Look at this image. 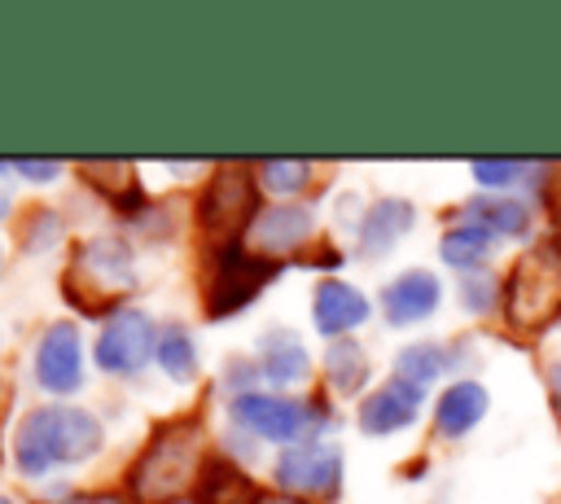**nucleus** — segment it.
I'll return each mask as SVG.
<instances>
[{
    "mask_svg": "<svg viewBox=\"0 0 561 504\" xmlns=\"http://www.w3.org/2000/svg\"><path fill=\"white\" fill-rule=\"evenodd\" d=\"M101 421L83 408L44 403L31 408L13 434V460L26 478H44L57 465H83L101 447Z\"/></svg>",
    "mask_w": 561,
    "mask_h": 504,
    "instance_id": "obj_1",
    "label": "nucleus"
},
{
    "mask_svg": "<svg viewBox=\"0 0 561 504\" xmlns=\"http://www.w3.org/2000/svg\"><path fill=\"white\" fill-rule=\"evenodd\" d=\"M202 447H206V443H202V425H197L193 416H184V421H162V425L149 434L140 460H136V469H131V491H136V500H140V504H171L175 495H184L188 486H197V473H202V465H206V451H202Z\"/></svg>",
    "mask_w": 561,
    "mask_h": 504,
    "instance_id": "obj_2",
    "label": "nucleus"
},
{
    "mask_svg": "<svg viewBox=\"0 0 561 504\" xmlns=\"http://www.w3.org/2000/svg\"><path fill=\"white\" fill-rule=\"evenodd\" d=\"M259 215V175L241 162H219L197 193V228L206 245L241 241Z\"/></svg>",
    "mask_w": 561,
    "mask_h": 504,
    "instance_id": "obj_3",
    "label": "nucleus"
},
{
    "mask_svg": "<svg viewBox=\"0 0 561 504\" xmlns=\"http://www.w3.org/2000/svg\"><path fill=\"white\" fill-rule=\"evenodd\" d=\"M210 259V276H206V316L224 320L241 307H250L263 285L280 272V259H267L259 250H245V241H228V245H206Z\"/></svg>",
    "mask_w": 561,
    "mask_h": 504,
    "instance_id": "obj_4",
    "label": "nucleus"
},
{
    "mask_svg": "<svg viewBox=\"0 0 561 504\" xmlns=\"http://www.w3.org/2000/svg\"><path fill=\"white\" fill-rule=\"evenodd\" d=\"M131 280H136V272H131V250H127V241H118V237H96V241H88V245L75 250V267H66L61 294H66V302H75L83 316H92V294H88V289H96V298L110 307L123 289H131Z\"/></svg>",
    "mask_w": 561,
    "mask_h": 504,
    "instance_id": "obj_5",
    "label": "nucleus"
},
{
    "mask_svg": "<svg viewBox=\"0 0 561 504\" xmlns=\"http://www.w3.org/2000/svg\"><path fill=\"white\" fill-rule=\"evenodd\" d=\"M329 412L320 403H302V399H289V394H237L232 399V421L245 425L250 434L259 438H272V443H298L307 429H320L316 421H324Z\"/></svg>",
    "mask_w": 561,
    "mask_h": 504,
    "instance_id": "obj_6",
    "label": "nucleus"
},
{
    "mask_svg": "<svg viewBox=\"0 0 561 504\" xmlns=\"http://www.w3.org/2000/svg\"><path fill=\"white\" fill-rule=\"evenodd\" d=\"M561 311V259L552 250H530L508 280V316L517 324H548Z\"/></svg>",
    "mask_w": 561,
    "mask_h": 504,
    "instance_id": "obj_7",
    "label": "nucleus"
},
{
    "mask_svg": "<svg viewBox=\"0 0 561 504\" xmlns=\"http://www.w3.org/2000/svg\"><path fill=\"white\" fill-rule=\"evenodd\" d=\"M149 355H158V329L145 311H118L110 316V324L96 337V364L101 373L114 377H131L149 364Z\"/></svg>",
    "mask_w": 561,
    "mask_h": 504,
    "instance_id": "obj_8",
    "label": "nucleus"
},
{
    "mask_svg": "<svg viewBox=\"0 0 561 504\" xmlns=\"http://www.w3.org/2000/svg\"><path fill=\"white\" fill-rule=\"evenodd\" d=\"M276 486L294 491V495H320V500H337L342 486V451L329 443H302L280 451L276 460Z\"/></svg>",
    "mask_w": 561,
    "mask_h": 504,
    "instance_id": "obj_9",
    "label": "nucleus"
},
{
    "mask_svg": "<svg viewBox=\"0 0 561 504\" xmlns=\"http://www.w3.org/2000/svg\"><path fill=\"white\" fill-rule=\"evenodd\" d=\"M35 381L53 394H70L83 381V346H79V329L70 320H57L44 329L39 351H35Z\"/></svg>",
    "mask_w": 561,
    "mask_h": 504,
    "instance_id": "obj_10",
    "label": "nucleus"
},
{
    "mask_svg": "<svg viewBox=\"0 0 561 504\" xmlns=\"http://www.w3.org/2000/svg\"><path fill=\"white\" fill-rule=\"evenodd\" d=\"M421 399L425 390L416 381H386L381 390H373L364 403H359V429L364 434H394V429H408L421 412Z\"/></svg>",
    "mask_w": 561,
    "mask_h": 504,
    "instance_id": "obj_11",
    "label": "nucleus"
},
{
    "mask_svg": "<svg viewBox=\"0 0 561 504\" xmlns=\"http://www.w3.org/2000/svg\"><path fill=\"white\" fill-rule=\"evenodd\" d=\"M438 298H443L438 276L425 272V267H412V272L394 276L381 289V311H386L390 324H416V320H425L438 307Z\"/></svg>",
    "mask_w": 561,
    "mask_h": 504,
    "instance_id": "obj_12",
    "label": "nucleus"
},
{
    "mask_svg": "<svg viewBox=\"0 0 561 504\" xmlns=\"http://www.w3.org/2000/svg\"><path fill=\"white\" fill-rule=\"evenodd\" d=\"M311 316H316V329L324 337H342L368 320V298L346 280H320L316 298H311Z\"/></svg>",
    "mask_w": 561,
    "mask_h": 504,
    "instance_id": "obj_13",
    "label": "nucleus"
},
{
    "mask_svg": "<svg viewBox=\"0 0 561 504\" xmlns=\"http://www.w3.org/2000/svg\"><path fill=\"white\" fill-rule=\"evenodd\" d=\"M79 175H83L92 188H101V193L110 197V206H114L123 219H140V215H145L149 197H145L140 180L131 175L127 162H118V158H110V162H92V158H83V162H79Z\"/></svg>",
    "mask_w": 561,
    "mask_h": 504,
    "instance_id": "obj_14",
    "label": "nucleus"
},
{
    "mask_svg": "<svg viewBox=\"0 0 561 504\" xmlns=\"http://www.w3.org/2000/svg\"><path fill=\"white\" fill-rule=\"evenodd\" d=\"M311 228H316L311 206H276V210H263V215L254 219L250 241H254V250H259V254L276 259L280 250L302 245V241L311 237Z\"/></svg>",
    "mask_w": 561,
    "mask_h": 504,
    "instance_id": "obj_15",
    "label": "nucleus"
},
{
    "mask_svg": "<svg viewBox=\"0 0 561 504\" xmlns=\"http://www.w3.org/2000/svg\"><path fill=\"white\" fill-rule=\"evenodd\" d=\"M197 504H259V486L228 460V456H206L197 486H193Z\"/></svg>",
    "mask_w": 561,
    "mask_h": 504,
    "instance_id": "obj_16",
    "label": "nucleus"
},
{
    "mask_svg": "<svg viewBox=\"0 0 561 504\" xmlns=\"http://www.w3.org/2000/svg\"><path fill=\"white\" fill-rule=\"evenodd\" d=\"M259 355H263V359H259L263 377L276 381V386H294V381H302L307 368H311L307 346H302V337H298L294 329H267Z\"/></svg>",
    "mask_w": 561,
    "mask_h": 504,
    "instance_id": "obj_17",
    "label": "nucleus"
},
{
    "mask_svg": "<svg viewBox=\"0 0 561 504\" xmlns=\"http://www.w3.org/2000/svg\"><path fill=\"white\" fill-rule=\"evenodd\" d=\"M412 206L403 197H381L368 206L364 224H359V250L364 254H390V245L412 228Z\"/></svg>",
    "mask_w": 561,
    "mask_h": 504,
    "instance_id": "obj_18",
    "label": "nucleus"
},
{
    "mask_svg": "<svg viewBox=\"0 0 561 504\" xmlns=\"http://www.w3.org/2000/svg\"><path fill=\"white\" fill-rule=\"evenodd\" d=\"M482 416H486V390H482L478 381H456L451 390H443L438 412H434L438 434H447V438L469 434V429H473Z\"/></svg>",
    "mask_w": 561,
    "mask_h": 504,
    "instance_id": "obj_19",
    "label": "nucleus"
},
{
    "mask_svg": "<svg viewBox=\"0 0 561 504\" xmlns=\"http://www.w3.org/2000/svg\"><path fill=\"white\" fill-rule=\"evenodd\" d=\"M324 377H329L333 390L355 394L368 381V355H364V346L351 342V337H333L329 351H324Z\"/></svg>",
    "mask_w": 561,
    "mask_h": 504,
    "instance_id": "obj_20",
    "label": "nucleus"
},
{
    "mask_svg": "<svg viewBox=\"0 0 561 504\" xmlns=\"http://www.w3.org/2000/svg\"><path fill=\"white\" fill-rule=\"evenodd\" d=\"M158 364H162V373L171 377V381H180V386H188L193 377H197V346H193V333L184 329V324H167L162 333H158V355H153Z\"/></svg>",
    "mask_w": 561,
    "mask_h": 504,
    "instance_id": "obj_21",
    "label": "nucleus"
},
{
    "mask_svg": "<svg viewBox=\"0 0 561 504\" xmlns=\"http://www.w3.org/2000/svg\"><path fill=\"white\" fill-rule=\"evenodd\" d=\"M465 210L486 232H504V237H526L530 232V210L522 202H513V197H473Z\"/></svg>",
    "mask_w": 561,
    "mask_h": 504,
    "instance_id": "obj_22",
    "label": "nucleus"
},
{
    "mask_svg": "<svg viewBox=\"0 0 561 504\" xmlns=\"http://www.w3.org/2000/svg\"><path fill=\"white\" fill-rule=\"evenodd\" d=\"M451 364H456V355H451L447 346H438V342H416V346L399 351V364H394V373H399L403 381H416V386H425V381L443 377Z\"/></svg>",
    "mask_w": 561,
    "mask_h": 504,
    "instance_id": "obj_23",
    "label": "nucleus"
},
{
    "mask_svg": "<svg viewBox=\"0 0 561 504\" xmlns=\"http://www.w3.org/2000/svg\"><path fill=\"white\" fill-rule=\"evenodd\" d=\"M491 254V232L482 224H456L447 237H443V259L451 267H478L482 259Z\"/></svg>",
    "mask_w": 561,
    "mask_h": 504,
    "instance_id": "obj_24",
    "label": "nucleus"
},
{
    "mask_svg": "<svg viewBox=\"0 0 561 504\" xmlns=\"http://www.w3.org/2000/svg\"><path fill=\"white\" fill-rule=\"evenodd\" d=\"M259 180L272 193H298L311 180V162H302V158H272V162H259Z\"/></svg>",
    "mask_w": 561,
    "mask_h": 504,
    "instance_id": "obj_25",
    "label": "nucleus"
},
{
    "mask_svg": "<svg viewBox=\"0 0 561 504\" xmlns=\"http://www.w3.org/2000/svg\"><path fill=\"white\" fill-rule=\"evenodd\" d=\"M469 171H473V180H478V184L500 188V184H517V180L535 175V162H495V158H478Z\"/></svg>",
    "mask_w": 561,
    "mask_h": 504,
    "instance_id": "obj_26",
    "label": "nucleus"
},
{
    "mask_svg": "<svg viewBox=\"0 0 561 504\" xmlns=\"http://www.w3.org/2000/svg\"><path fill=\"white\" fill-rule=\"evenodd\" d=\"M57 237V215L53 210H31V219L22 224V245L26 250H44Z\"/></svg>",
    "mask_w": 561,
    "mask_h": 504,
    "instance_id": "obj_27",
    "label": "nucleus"
},
{
    "mask_svg": "<svg viewBox=\"0 0 561 504\" xmlns=\"http://www.w3.org/2000/svg\"><path fill=\"white\" fill-rule=\"evenodd\" d=\"M460 302H465L469 311H491V302H495V280H491V276H465Z\"/></svg>",
    "mask_w": 561,
    "mask_h": 504,
    "instance_id": "obj_28",
    "label": "nucleus"
},
{
    "mask_svg": "<svg viewBox=\"0 0 561 504\" xmlns=\"http://www.w3.org/2000/svg\"><path fill=\"white\" fill-rule=\"evenodd\" d=\"M13 171H22V175L35 180V184H48V180L61 175V162H57V158H13Z\"/></svg>",
    "mask_w": 561,
    "mask_h": 504,
    "instance_id": "obj_29",
    "label": "nucleus"
},
{
    "mask_svg": "<svg viewBox=\"0 0 561 504\" xmlns=\"http://www.w3.org/2000/svg\"><path fill=\"white\" fill-rule=\"evenodd\" d=\"M61 504H123L118 495H96V491H88V495H66Z\"/></svg>",
    "mask_w": 561,
    "mask_h": 504,
    "instance_id": "obj_30",
    "label": "nucleus"
},
{
    "mask_svg": "<svg viewBox=\"0 0 561 504\" xmlns=\"http://www.w3.org/2000/svg\"><path fill=\"white\" fill-rule=\"evenodd\" d=\"M548 381H552V403H557V412H561V364H552Z\"/></svg>",
    "mask_w": 561,
    "mask_h": 504,
    "instance_id": "obj_31",
    "label": "nucleus"
},
{
    "mask_svg": "<svg viewBox=\"0 0 561 504\" xmlns=\"http://www.w3.org/2000/svg\"><path fill=\"white\" fill-rule=\"evenodd\" d=\"M4 167H13V162H4V158H0V175H4ZM4 215H9V188L0 184V219H4Z\"/></svg>",
    "mask_w": 561,
    "mask_h": 504,
    "instance_id": "obj_32",
    "label": "nucleus"
},
{
    "mask_svg": "<svg viewBox=\"0 0 561 504\" xmlns=\"http://www.w3.org/2000/svg\"><path fill=\"white\" fill-rule=\"evenodd\" d=\"M259 504H302V500H294V495H263Z\"/></svg>",
    "mask_w": 561,
    "mask_h": 504,
    "instance_id": "obj_33",
    "label": "nucleus"
},
{
    "mask_svg": "<svg viewBox=\"0 0 561 504\" xmlns=\"http://www.w3.org/2000/svg\"><path fill=\"white\" fill-rule=\"evenodd\" d=\"M0 504H18V500H13V495H0Z\"/></svg>",
    "mask_w": 561,
    "mask_h": 504,
    "instance_id": "obj_34",
    "label": "nucleus"
}]
</instances>
